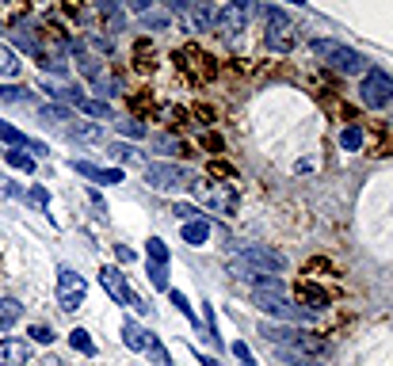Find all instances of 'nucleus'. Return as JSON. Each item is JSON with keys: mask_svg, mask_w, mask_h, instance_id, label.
Segmentation results:
<instances>
[{"mask_svg": "<svg viewBox=\"0 0 393 366\" xmlns=\"http://www.w3.org/2000/svg\"><path fill=\"white\" fill-rule=\"evenodd\" d=\"M313 54H317L328 69H336V73H344V77H355V73H367L370 69L359 50L344 46V42H332V39H313Z\"/></svg>", "mask_w": 393, "mask_h": 366, "instance_id": "nucleus-2", "label": "nucleus"}, {"mask_svg": "<svg viewBox=\"0 0 393 366\" xmlns=\"http://www.w3.org/2000/svg\"><path fill=\"white\" fill-rule=\"evenodd\" d=\"M210 176H221V179H233V164H225V161H214V164H210Z\"/></svg>", "mask_w": 393, "mask_h": 366, "instance_id": "nucleus-42", "label": "nucleus"}, {"mask_svg": "<svg viewBox=\"0 0 393 366\" xmlns=\"http://www.w3.org/2000/svg\"><path fill=\"white\" fill-rule=\"evenodd\" d=\"M252 301H256V309H260V313L287 321V325H302V321H313V317H317V313H310L305 305L290 301L283 290H260V286H252Z\"/></svg>", "mask_w": 393, "mask_h": 366, "instance_id": "nucleus-3", "label": "nucleus"}, {"mask_svg": "<svg viewBox=\"0 0 393 366\" xmlns=\"http://www.w3.org/2000/svg\"><path fill=\"white\" fill-rule=\"evenodd\" d=\"M0 366H12V363H0Z\"/></svg>", "mask_w": 393, "mask_h": 366, "instance_id": "nucleus-51", "label": "nucleus"}, {"mask_svg": "<svg viewBox=\"0 0 393 366\" xmlns=\"http://www.w3.org/2000/svg\"><path fill=\"white\" fill-rule=\"evenodd\" d=\"M69 50H73V57H77V69H81V77L88 84H96L99 77H103V61H99V57H92L88 54V46H84V42H69Z\"/></svg>", "mask_w": 393, "mask_h": 366, "instance_id": "nucleus-14", "label": "nucleus"}, {"mask_svg": "<svg viewBox=\"0 0 393 366\" xmlns=\"http://www.w3.org/2000/svg\"><path fill=\"white\" fill-rule=\"evenodd\" d=\"M298 294H302L305 301H310V305H305V309H313V313H321L328 305V294L321 290V286H310V283H298Z\"/></svg>", "mask_w": 393, "mask_h": 366, "instance_id": "nucleus-20", "label": "nucleus"}, {"mask_svg": "<svg viewBox=\"0 0 393 366\" xmlns=\"http://www.w3.org/2000/svg\"><path fill=\"white\" fill-rule=\"evenodd\" d=\"M176 61H180V69H183V73H188L195 84H203V81H210V77H214V57L203 54L199 46H183L180 54H176Z\"/></svg>", "mask_w": 393, "mask_h": 366, "instance_id": "nucleus-12", "label": "nucleus"}, {"mask_svg": "<svg viewBox=\"0 0 393 366\" xmlns=\"http://www.w3.org/2000/svg\"><path fill=\"white\" fill-rule=\"evenodd\" d=\"M84 298H88V283H84V275H77L73 267H58V305L66 313H77L84 305Z\"/></svg>", "mask_w": 393, "mask_h": 366, "instance_id": "nucleus-7", "label": "nucleus"}, {"mask_svg": "<svg viewBox=\"0 0 393 366\" xmlns=\"http://www.w3.org/2000/svg\"><path fill=\"white\" fill-rule=\"evenodd\" d=\"M111 126H115V130L123 134V138H134V141L145 138V122H138V119H115Z\"/></svg>", "mask_w": 393, "mask_h": 366, "instance_id": "nucleus-23", "label": "nucleus"}, {"mask_svg": "<svg viewBox=\"0 0 393 366\" xmlns=\"http://www.w3.org/2000/svg\"><path fill=\"white\" fill-rule=\"evenodd\" d=\"M99 286H103V290L111 294L119 305H130V309L141 313V317H149V313H153V305H149L145 298H138V294L130 290V283H126V275L119 267H111V263H107V267H99Z\"/></svg>", "mask_w": 393, "mask_h": 366, "instance_id": "nucleus-5", "label": "nucleus"}, {"mask_svg": "<svg viewBox=\"0 0 393 366\" xmlns=\"http://www.w3.org/2000/svg\"><path fill=\"white\" fill-rule=\"evenodd\" d=\"M256 12V0H230L225 8L214 16V27H218L225 39H233V34H241L248 27V16Z\"/></svg>", "mask_w": 393, "mask_h": 366, "instance_id": "nucleus-10", "label": "nucleus"}, {"mask_svg": "<svg viewBox=\"0 0 393 366\" xmlns=\"http://www.w3.org/2000/svg\"><path fill=\"white\" fill-rule=\"evenodd\" d=\"M0 99H4V103H31V88H27V84H4V88H0Z\"/></svg>", "mask_w": 393, "mask_h": 366, "instance_id": "nucleus-24", "label": "nucleus"}, {"mask_svg": "<svg viewBox=\"0 0 393 366\" xmlns=\"http://www.w3.org/2000/svg\"><path fill=\"white\" fill-rule=\"evenodd\" d=\"M188 168H180V164H172V161H153V164H145V183L153 191H180L183 183H188Z\"/></svg>", "mask_w": 393, "mask_h": 366, "instance_id": "nucleus-8", "label": "nucleus"}, {"mask_svg": "<svg viewBox=\"0 0 393 366\" xmlns=\"http://www.w3.org/2000/svg\"><path fill=\"white\" fill-rule=\"evenodd\" d=\"M0 77H8V81L19 77V57H16V50H8V46H0Z\"/></svg>", "mask_w": 393, "mask_h": 366, "instance_id": "nucleus-25", "label": "nucleus"}, {"mask_svg": "<svg viewBox=\"0 0 393 366\" xmlns=\"http://www.w3.org/2000/svg\"><path fill=\"white\" fill-rule=\"evenodd\" d=\"M203 141H206V145H210V149H214V153H221V149H225V145H221V138H218V134H206V138H203Z\"/></svg>", "mask_w": 393, "mask_h": 366, "instance_id": "nucleus-46", "label": "nucleus"}, {"mask_svg": "<svg viewBox=\"0 0 393 366\" xmlns=\"http://www.w3.org/2000/svg\"><path fill=\"white\" fill-rule=\"evenodd\" d=\"M340 145H344L347 153H355V149L363 145V130H359V126H347V130L340 134Z\"/></svg>", "mask_w": 393, "mask_h": 366, "instance_id": "nucleus-33", "label": "nucleus"}, {"mask_svg": "<svg viewBox=\"0 0 393 366\" xmlns=\"http://www.w3.org/2000/svg\"><path fill=\"white\" fill-rule=\"evenodd\" d=\"M199 363H203V366H218V358H210V355H199Z\"/></svg>", "mask_w": 393, "mask_h": 366, "instance_id": "nucleus-48", "label": "nucleus"}, {"mask_svg": "<svg viewBox=\"0 0 393 366\" xmlns=\"http://www.w3.org/2000/svg\"><path fill=\"white\" fill-rule=\"evenodd\" d=\"M27 336H31L34 343H54V340H58V332L46 328V325H31V332H27Z\"/></svg>", "mask_w": 393, "mask_h": 366, "instance_id": "nucleus-36", "label": "nucleus"}, {"mask_svg": "<svg viewBox=\"0 0 393 366\" xmlns=\"http://www.w3.org/2000/svg\"><path fill=\"white\" fill-rule=\"evenodd\" d=\"M27 358H31V347H27L23 340H16V336H4V340H0V363L19 366V363H27Z\"/></svg>", "mask_w": 393, "mask_h": 366, "instance_id": "nucleus-16", "label": "nucleus"}, {"mask_svg": "<svg viewBox=\"0 0 393 366\" xmlns=\"http://www.w3.org/2000/svg\"><path fill=\"white\" fill-rule=\"evenodd\" d=\"M153 145H157V153H168V156H188L183 141H180V138H172V134H157V138H153Z\"/></svg>", "mask_w": 393, "mask_h": 366, "instance_id": "nucleus-22", "label": "nucleus"}, {"mask_svg": "<svg viewBox=\"0 0 393 366\" xmlns=\"http://www.w3.org/2000/svg\"><path fill=\"white\" fill-rule=\"evenodd\" d=\"M0 141H4V145H19V149H23L27 145V134L19 130V126H12V122L0 119Z\"/></svg>", "mask_w": 393, "mask_h": 366, "instance_id": "nucleus-26", "label": "nucleus"}, {"mask_svg": "<svg viewBox=\"0 0 393 366\" xmlns=\"http://www.w3.org/2000/svg\"><path fill=\"white\" fill-rule=\"evenodd\" d=\"M69 343H73V351H81V355H96V343H92V336L84 332V328H73V332H69Z\"/></svg>", "mask_w": 393, "mask_h": 366, "instance_id": "nucleus-27", "label": "nucleus"}, {"mask_svg": "<svg viewBox=\"0 0 393 366\" xmlns=\"http://www.w3.org/2000/svg\"><path fill=\"white\" fill-rule=\"evenodd\" d=\"M4 161H8L12 168H19L23 176H31V172H34V156H31V153H23L19 145H8V149H4Z\"/></svg>", "mask_w": 393, "mask_h": 366, "instance_id": "nucleus-19", "label": "nucleus"}, {"mask_svg": "<svg viewBox=\"0 0 393 366\" xmlns=\"http://www.w3.org/2000/svg\"><path fill=\"white\" fill-rule=\"evenodd\" d=\"M149 355L157 358V366H172V355H168V351H164V343H161V340H157L153 347H149Z\"/></svg>", "mask_w": 393, "mask_h": 366, "instance_id": "nucleus-39", "label": "nucleus"}, {"mask_svg": "<svg viewBox=\"0 0 393 366\" xmlns=\"http://www.w3.org/2000/svg\"><path fill=\"white\" fill-rule=\"evenodd\" d=\"M0 195H8V199H23V191H19L8 176H0Z\"/></svg>", "mask_w": 393, "mask_h": 366, "instance_id": "nucleus-41", "label": "nucleus"}, {"mask_svg": "<svg viewBox=\"0 0 393 366\" xmlns=\"http://www.w3.org/2000/svg\"><path fill=\"white\" fill-rule=\"evenodd\" d=\"M233 355H237L241 358V363H245V366H256V358H252V351H248V343H233Z\"/></svg>", "mask_w": 393, "mask_h": 366, "instance_id": "nucleus-40", "label": "nucleus"}, {"mask_svg": "<svg viewBox=\"0 0 393 366\" xmlns=\"http://www.w3.org/2000/svg\"><path fill=\"white\" fill-rule=\"evenodd\" d=\"M96 12L115 27V31H123V8H119V0H96Z\"/></svg>", "mask_w": 393, "mask_h": 366, "instance_id": "nucleus-21", "label": "nucleus"}, {"mask_svg": "<svg viewBox=\"0 0 393 366\" xmlns=\"http://www.w3.org/2000/svg\"><path fill=\"white\" fill-rule=\"evenodd\" d=\"M180 16H188V27L191 31H210L214 27V16H218V8H214V0H168Z\"/></svg>", "mask_w": 393, "mask_h": 366, "instance_id": "nucleus-11", "label": "nucleus"}, {"mask_svg": "<svg viewBox=\"0 0 393 366\" xmlns=\"http://www.w3.org/2000/svg\"><path fill=\"white\" fill-rule=\"evenodd\" d=\"M69 138L96 141V138H99V126H96V122H73V126H69Z\"/></svg>", "mask_w": 393, "mask_h": 366, "instance_id": "nucleus-30", "label": "nucleus"}, {"mask_svg": "<svg viewBox=\"0 0 393 366\" xmlns=\"http://www.w3.org/2000/svg\"><path fill=\"white\" fill-rule=\"evenodd\" d=\"M111 153H119V156H123V161H130V156H134V149H130V145H115V149H111Z\"/></svg>", "mask_w": 393, "mask_h": 366, "instance_id": "nucleus-47", "label": "nucleus"}, {"mask_svg": "<svg viewBox=\"0 0 393 366\" xmlns=\"http://www.w3.org/2000/svg\"><path fill=\"white\" fill-rule=\"evenodd\" d=\"M260 336L268 343H275L279 351H287V355H298V358H317L328 351V340L321 332H305L298 325H263Z\"/></svg>", "mask_w": 393, "mask_h": 366, "instance_id": "nucleus-1", "label": "nucleus"}, {"mask_svg": "<svg viewBox=\"0 0 393 366\" xmlns=\"http://www.w3.org/2000/svg\"><path fill=\"white\" fill-rule=\"evenodd\" d=\"M172 23V16H161V12H145L141 16V27H149V31H161V27Z\"/></svg>", "mask_w": 393, "mask_h": 366, "instance_id": "nucleus-34", "label": "nucleus"}, {"mask_svg": "<svg viewBox=\"0 0 393 366\" xmlns=\"http://www.w3.org/2000/svg\"><path fill=\"white\" fill-rule=\"evenodd\" d=\"M210 206H214V210H221V214H233V210H237V195H233V191H230V195H214Z\"/></svg>", "mask_w": 393, "mask_h": 366, "instance_id": "nucleus-35", "label": "nucleus"}, {"mask_svg": "<svg viewBox=\"0 0 393 366\" xmlns=\"http://www.w3.org/2000/svg\"><path fill=\"white\" fill-rule=\"evenodd\" d=\"M27 199H31V206H39V210H50V195H46L42 183H39V187H31V195H27Z\"/></svg>", "mask_w": 393, "mask_h": 366, "instance_id": "nucleus-37", "label": "nucleus"}, {"mask_svg": "<svg viewBox=\"0 0 393 366\" xmlns=\"http://www.w3.org/2000/svg\"><path fill=\"white\" fill-rule=\"evenodd\" d=\"M69 168L81 172L84 179H92V183H123V168H99V164H92V161H81V156H73Z\"/></svg>", "mask_w": 393, "mask_h": 366, "instance_id": "nucleus-13", "label": "nucleus"}, {"mask_svg": "<svg viewBox=\"0 0 393 366\" xmlns=\"http://www.w3.org/2000/svg\"><path fill=\"white\" fill-rule=\"evenodd\" d=\"M172 214H176V218H180V221L203 218V214H199V210H195V206H191V203H176V206H172Z\"/></svg>", "mask_w": 393, "mask_h": 366, "instance_id": "nucleus-38", "label": "nucleus"}, {"mask_svg": "<svg viewBox=\"0 0 393 366\" xmlns=\"http://www.w3.org/2000/svg\"><path fill=\"white\" fill-rule=\"evenodd\" d=\"M183 241L195 244V248H199V244H206V241H210V221H206V218L183 221Z\"/></svg>", "mask_w": 393, "mask_h": 366, "instance_id": "nucleus-18", "label": "nucleus"}, {"mask_svg": "<svg viewBox=\"0 0 393 366\" xmlns=\"http://www.w3.org/2000/svg\"><path fill=\"white\" fill-rule=\"evenodd\" d=\"M12 42H16L19 50H23V54H39V34H34V27L31 23H16L12 27Z\"/></svg>", "mask_w": 393, "mask_h": 366, "instance_id": "nucleus-17", "label": "nucleus"}, {"mask_svg": "<svg viewBox=\"0 0 393 366\" xmlns=\"http://www.w3.org/2000/svg\"><path fill=\"white\" fill-rule=\"evenodd\" d=\"M19 309H23V305H19L16 298H4V301H0V321L12 328V325H16V317H19Z\"/></svg>", "mask_w": 393, "mask_h": 366, "instance_id": "nucleus-32", "label": "nucleus"}, {"mask_svg": "<svg viewBox=\"0 0 393 366\" xmlns=\"http://www.w3.org/2000/svg\"><path fill=\"white\" fill-rule=\"evenodd\" d=\"M168 298H172V305H176V309H180V313H183V317H188V321H191V325H195V328L203 325V321L195 317V309H191V305H188V298H183V290H172V286H168Z\"/></svg>", "mask_w": 393, "mask_h": 366, "instance_id": "nucleus-29", "label": "nucleus"}, {"mask_svg": "<svg viewBox=\"0 0 393 366\" xmlns=\"http://www.w3.org/2000/svg\"><path fill=\"white\" fill-rule=\"evenodd\" d=\"M145 275H149V283H153L157 290L168 294V271H164V263H145Z\"/></svg>", "mask_w": 393, "mask_h": 366, "instance_id": "nucleus-31", "label": "nucleus"}, {"mask_svg": "<svg viewBox=\"0 0 393 366\" xmlns=\"http://www.w3.org/2000/svg\"><path fill=\"white\" fill-rule=\"evenodd\" d=\"M302 366H317V363H302Z\"/></svg>", "mask_w": 393, "mask_h": 366, "instance_id": "nucleus-50", "label": "nucleus"}, {"mask_svg": "<svg viewBox=\"0 0 393 366\" xmlns=\"http://www.w3.org/2000/svg\"><path fill=\"white\" fill-rule=\"evenodd\" d=\"M123 4H126L130 12H138V16H145V12L153 8V0H123Z\"/></svg>", "mask_w": 393, "mask_h": 366, "instance_id": "nucleus-43", "label": "nucleus"}, {"mask_svg": "<svg viewBox=\"0 0 393 366\" xmlns=\"http://www.w3.org/2000/svg\"><path fill=\"white\" fill-rule=\"evenodd\" d=\"M260 12H263V46L271 54H290L298 42V31L290 23V16L279 8H260Z\"/></svg>", "mask_w": 393, "mask_h": 366, "instance_id": "nucleus-4", "label": "nucleus"}, {"mask_svg": "<svg viewBox=\"0 0 393 366\" xmlns=\"http://www.w3.org/2000/svg\"><path fill=\"white\" fill-rule=\"evenodd\" d=\"M123 340H126V347H130V351H141V355H149V347L157 343V336L149 332L141 321H123Z\"/></svg>", "mask_w": 393, "mask_h": 366, "instance_id": "nucleus-15", "label": "nucleus"}, {"mask_svg": "<svg viewBox=\"0 0 393 366\" xmlns=\"http://www.w3.org/2000/svg\"><path fill=\"white\" fill-rule=\"evenodd\" d=\"M115 256H119V260H123V263H130V260H134V252H130V248H126V244H115Z\"/></svg>", "mask_w": 393, "mask_h": 366, "instance_id": "nucleus-45", "label": "nucleus"}, {"mask_svg": "<svg viewBox=\"0 0 393 366\" xmlns=\"http://www.w3.org/2000/svg\"><path fill=\"white\" fill-rule=\"evenodd\" d=\"M237 260H245L248 267L263 271V275H283L287 271V256L268 248V244H252V241H237Z\"/></svg>", "mask_w": 393, "mask_h": 366, "instance_id": "nucleus-6", "label": "nucleus"}, {"mask_svg": "<svg viewBox=\"0 0 393 366\" xmlns=\"http://www.w3.org/2000/svg\"><path fill=\"white\" fill-rule=\"evenodd\" d=\"M287 4H298V8H305V4H310V0H287Z\"/></svg>", "mask_w": 393, "mask_h": 366, "instance_id": "nucleus-49", "label": "nucleus"}, {"mask_svg": "<svg viewBox=\"0 0 393 366\" xmlns=\"http://www.w3.org/2000/svg\"><path fill=\"white\" fill-rule=\"evenodd\" d=\"M359 99L367 107H385L393 99V77H385L382 69H367L363 73V81H359Z\"/></svg>", "mask_w": 393, "mask_h": 366, "instance_id": "nucleus-9", "label": "nucleus"}, {"mask_svg": "<svg viewBox=\"0 0 393 366\" xmlns=\"http://www.w3.org/2000/svg\"><path fill=\"white\" fill-rule=\"evenodd\" d=\"M145 256H149V263H168V244H164L161 236H149V241H145Z\"/></svg>", "mask_w": 393, "mask_h": 366, "instance_id": "nucleus-28", "label": "nucleus"}, {"mask_svg": "<svg viewBox=\"0 0 393 366\" xmlns=\"http://www.w3.org/2000/svg\"><path fill=\"white\" fill-rule=\"evenodd\" d=\"M88 39H92V46H99L103 54H111V50H115V42H111V39H103V34H88Z\"/></svg>", "mask_w": 393, "mask_h": 366, "instance_id": "nucleus-44", "label": "nucleus"}]
</instances>
